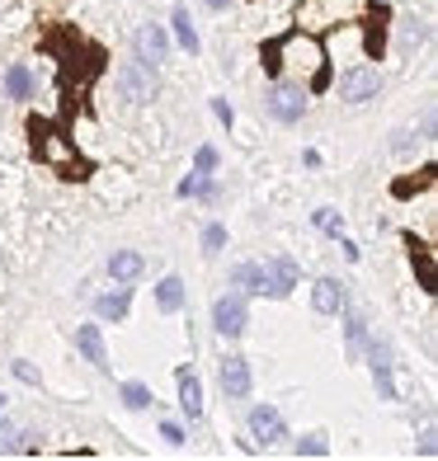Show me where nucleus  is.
I'll return each instance as SVG.
<instances>
[{
	"mask_svg": "<svg viewBox=\"0 0 438 461\" xmlns=\"http://www.w3.org/2000/svg\"><path fill=\"white\" fill-rule=\"evenodd\" d=\"M264 113L274 118V122H283V128H297V122L306 118V90H302V80H274L269 86V95H264Z\"/></svg>",
	"mask_w": 438,
	"mask_h": 461,
	"instance_id": "1",
	"label": "nucleus"
},
{
	"mask_svg": "<svg viewBox=\"0 0 438 461\" xmlns=\"http://www.w3.org/2000/svg\"><path fill=\"white\" fill-rule=\"evenodd\" d=\"M213 330L222 334V339H241V334L250 330V306L241 292H226V297L213 302Z\"/></svg>",
	"mask_w": 438,
	"mask_h": 461,
	"instance_id": "2",
	"label": "nucleus"
},
{
	"mask_svg": "<svg viewBox=\"0 0 438 461\" xmlns=\"http://www.w3.org/2000/svg\"><path fill=\"white\" fill-rule=\"evenodd\" d=\"M156 90H160L156 67H146V61H128V67L118 71V95L128 99V104H151Z\"/></svg>",
	"mask_w": 438,
	"mask_h": 461,
	"instance_id": "3",
	"label": "nucleus"
},
{
	"mask_svg": "<svg viewBox=\"0 0 438 461\" xmlns=\"http://www.w3.org/2000/svg\"><path fill=\"white\" fill-rule=\"evenodd\" d=\"M264 297H292L297 292V278H302V264L292 259V255H274V259H264Z\"/></svg>",
	"mask_w": 438,
	"mask_h": 461,
	"instance_id": "4",
	"label": "nucleus"
},
{
	"mask_svg": "<svg viewBox=\"0 0 438 461\" xmlns=\"http://www.w3.org/2000/svg\"><path fill=\"white\" fill-rule=\"evenodd\" d=\"M245 429H250V443H255V447H274V443L287 438V424H283V414L274 405H250Z\"/></svg>",
	"mask_w": 438,
	"mask_h": 461,
	"instance_id": "5",
	"label": "nucleus"
},
{
	"mask_svg": "<svg viewBox=\"0 0 438 461\" xmlns=\"http://www.w3.org/2000/svg\"><path fill=\"white\" fill-rule=\"evenodd\" d=\"M382 71L378 67H349L344 76H340V99L344 104H368V99H378L382 95Z\"/></svg>",
	"mask_w": 438,
	"mask_h": 461,
	"instance_id": "6",
	"label": "nucleus"
},
{
	"mask_svg": "<svg viewBox=\"0 0 438 461\" xmlns=\"http://www.w3.org/2000/svg\"><path fill=\"white\" fill-rule=\"evenodd\" d=\"M368 367H372V386L382 401H396V376H391V344L387 339H368Z\"/></svg>",
	"mask_w": 438,
	"mask_h": 461,
	"instance_id": "7",
	"label": "nucleus"
},
{
	"mask_svg": "<svg viewBox=\"0 0 438 461\" xmlns=\"http://www.w3.org/2000/svg\"><path fill=\"white\" fill-rule=\"evenodd\" d=\"M217 382H222V395H226V401H245L250 386H255V372H250L245 358H236V353H232V358H222Z\"/></svg>",
	"mask_w": 438,
	"mask_h": 461,
	"instance_id": "8",
	"label": "nucleus"
},
{
	"mask_svg": "<svg viewBox=\"0 0 438 461\" xmlns=\"http://www.w3.org/2000/svg\"><path fill=\"white\" fill-rule=\"evenodd\" d=\"M137 61H146V67H165V61H170V33L160 24L137 29Z\"/></svg>",
	"mask_w": 438,
	"mask_h": 461,
	"instance_id": "9",
	"label": "nucleus"
},
{
	"mask_svg": "<svg viewBox=\"0 0 438 461\" xmlns=\"http://www.w3.org/2000/svg\"><path fill=\"white\" fill-rule=\"evenodd\" d=\"M344 306H349V287L340 278H316V287H311V311L316 316H340Z\"/></svg>",
	"mask_w": 438,
	"mask_h": 461,
	"instance_id": "10",
	"label": "nucleus"
},
{
	"mask_svg": "<svg viewBox=\"0 0 438 461\" xmlns=\"http://www.w3.org/2000/svg\"><path fill=\"white\" fill-rule=\"evenodd\" d=\"M76 353L90 358V367L109 372V348H104V330L99 325H76Z\"/></svg>",
	"mask_w": 438,
	"mask_h": 461,
	"instance_id": "11",
	"label": "nucleus"
},
{
	"mask_svg": "<svg viewBox=\"0 0 438 461\" xmlns=\"http://www.w3.org/2000/svg\"><path fill=\"white\" fill-rule=\"evenodd\" d=\"M128 311H132L128 283H118V287H109V292H99V297H95V316H99V321H123Z\"/></svg>",
	"mask_w": 438,
	"mask_h": 461,
	"instance_id": "12",
	"label": "nucleus"
},
{
	"mask_svg": "<svg viewBox=\"0 0 438 461\" xmlns=\"http://www.w3.org/2000/svg\"><path fill=\"white\" fill-rule=\"evenodd\" d=\"M179 410H184L189 424H198V419H203V382H198L189 367H179Z\"/></svg>",
	"mask_w": 438,
	"mask_h": 461,
	"instance_id": "13",
	"label": "nucleus"
},
{
	"mask_svg": "<svg viewBox=\"0 0 438 461\" xmlns=\"http://www.w3.org/2000/svg\"><path fill=\"white\" fill-rule=\"evenodd\" d=\"M226 283H232V292H241V297H264V268L260 264H232V274H226Z\"/></svg>",
	"mask_w": 438,
	"mask_h": 461,
	"instance_id": "14",
	"label": "nucleus"
},
{
	"mask_svg": "<svg viewBox=\"0 0 438 461\" xmlns=\"http://www.w3.org/2000/svg\"><path fill=\"white\" fill-rule=\"evenodd\" d=\"M146 274V259L137 255V249H114L109 255V278L114 283H137Z\"/></svg>",
	"mask_w": 438,
	"mask_h": 461,
	"instance_id": "15",
	"label": "nucleus"
},
{
	"mask_svg": "<svg viewBox=\"0 0 438 461\" xmlns=\"http://www.w3.org/2000/svg\"><path fill=\"white\" fill-rule=\"evenodd\" d=\"M184 302H189V292H184V278H160L156 283V306L165 311V316H179V311H184Z\"/></svg>",
	"mask_w": 438,
	"mask_h": 461,
	"instance_id": "16",
	"label": "nucleus"
},
{
	"mask_svg": "<svg viewBox=\"0 0 438 461\" xmlns=\"http://www.w3.org/2000/svg\"><path fill=\"white\" fill-rule=\"evenodd\" d=\"M5 95H10V99H19V104L33 99V95H38L33 71H29V67H19V61H14V67H5Z\"/></svg>",
	"mask_w": 438,
	"mask_h": 461,
	"instance_id": "17",
	"label": "nucleus"
},
{
	"mask_svg": "<svg viewBox=\"0 0 438 461\" xmlns=\"http://www.w3.org/2000/svg\"><path fill=\"white\" fill-rule=\"evenodd\" d=\"M170 29H175V43H179L184 52H189V57H198V48H203V43H198V29H194V19H189V10H184V5L175 10Z\"/></svg>",
	"mask_w": 438,
	"mask_h": 461,
	"instance_id": "18",
	"label": "nucleus"
},
{
	"mask_svg": "<svg viewBox=\"0 0 438 461\" xmlns=\"http://www.w3.org/2000/svg\"><path fill=\"white\" fill-rule=\"evenodd\" d=\"M344 316V344H349V353H363V344H368V321L359 316V311H340Z\"/></svg>",
	"mask_w": 438,
	"mask_h": 461,
	"instance_id": "19",
	"label": "nucleus"
},
{
	"mask_svg": "<svg viewBox=\"0 0 438 461\" xmlns=\"http://www.w3.org/2000/svg\"><path fill=\"white\" fill-rule=\"evenodd\" d=\"M179 198H207V203H213V198H217V184H213V175L194 170L189 179H179Z\"/></svg>",
	"mask_w": 438,
	"mask_h": 461,
	"instance_id": "20",
	"label": "nucleus"
},
{
	"mask_svg": "<svg viewBox=\"0 0 438 461\" xmlns=\"http://www.w3.org/2000/svg\"><path fill=\"white\" fill-rule=\"evenodd\" d=\"M123 405H128V410H151L156 405V391L151 386H146V382H123Z\"/></svg>",
	"mask_w": 438,
	"mask_h": 461,
	"instance_id": "21",
	"label": "nucleus"
},
{
	"mask_svg": "<svg viewBox=\"0 0 438 461\" xmlns=\"http://www.w3.org/2000/svg\"><path fill=\"white\" fill-rule=\"evenodd\" d=\"M311 226H316L321 236H340V230H344V217L335 212V207H316V212H311Z\"/></svg>",
	"mask_w": 438,
	"mask_h": 461,
	"instance_id": "22",
	"label": "nucleus"
},
{
	"mask_svg": "<svg viewBox=\"0 0 438 461\" xmlns=\"http://www.w3.org/2000/svg\"><path fill=\"white\" fill-rule=\"evenodd\" d=\"M415 146H420V132H415V128H396L391 132V156H415Z\"/></svg>",
	"mask_w": 438,
	"mask_h": 461,
	"instance_id": "23",
	"label": "nucleus"
},
{
	"mask_svg": "<svg viewBox=\"0 0 438 461\" xmlns=\"http://www.w3.org/2000/svg\"><path fill=\"white\" fill-rule=\"evenodd\" d=\"M292 452L297 456H330V443H325V433H306V438L292 443Z\"/></svg>",
	"mask_w": 438,
	"mask_h": 461,
	"instance_id": "24",
	"label": "nucleus"
},
{
	"mask_svg": "<svg viewBox=\"0 0 438 461\" xmlns=\"http://www.w3.org/2000/svg\"><path fill=\"white\" fill-rule=\"evenodd\" d=\"M203 249H207V255H222V249H226V226L222 221L203 226Z\"/></svg>",
	"mask_w": 438,
	"mask_h": 461,
	"instance_id": "25",
	"label": "nucleus"
},
{
	"mask_svg": "<svg viewBox=\"0 0 438 461\" xmlns=\"http://www.w3.org/2000/svg\"><path fill=\"white\" fill-rule=\"evenodd\" d=\"M429 38V24H406V33H401V52H415Z\"/></svg>",
	"mask_w": 438,
	"mask_h": 461,
	"instance_id": "26",
	"label": "nucleus"
},
{
	"mask_svg": "<svg viewBox=\"0 0 438 461\" xmlns=\"http://www.w3.org/2000/svg\"><path fill=\"white\" fill-rule=\"evenodd\" d=\"M194 170H203V175L217 170V146H198V151H194Z\"/></svg>",
	"mask_w": 438,
	"mask_h": 461,
	"instance_id": "27",
	"label": "nucleus"
},
{
	"mask_svg": "<svg viewBox=\"0 0 438 461\" xmlns=\"http://www.w3.org/2000/svg\"><path fill=\"white\" fill-rule=\"evenodd\" d=\"M14 438H19V429L0 414V456H14Z\"/></svg>",
	"mask_w": 438,
	"mask_h": 461,
	"instance_id": "28",
	"label": "nucleus"
},
{
	"mask_svg": "<svg viewBox=\"0 0 438 461\" xmlns=\"http://www.w3.org/2000/svg\"><path fill=\"white\" fill-rule=\"evenodd\" d=\"M10 372H14L24 386H38V367H33L29 358H14V363H10Z\"/></svg>",
	"mask_w": 438,
	"mask_h": 461,
	"instance_id": "29",
	"label": "nucleus"
},
{
	"mask_svg": "<svg viewBox=\"0 0 438 461\" xmlns=\"http://www.w3.org/2000/svg\"><path fill=\"white\" fill-rule=\"evenodd\" d=\"M160 438H165V443H184V438H189V433H184V424H175V419H165V424H160Z\"/></svg>",
	"mask_w": 438,
	"mask_h": 461,
	"instance_id": "30",
	"label": "nucleus"
},
{
	"mask_svg": "<svg viewBox=\"0 0 438 461\" xmlns=\"http://www.w3.org/2000/svg\"><path fill=\"white\" fill-rule=\"evenodd\" d=\"M213 118L222 122V128H232V122H236V109H232L226 99H213Z\"/></svg>",
	"mask_w": 438,
	"mask_h": 461,
	"instance_id": "31",
	"label": "nucleus"
},
{
	"mask_svg": "<svg viewBox=\"0 0 438 461\" xmlns=\"http://www.w3.org/2000/svg\"><path fill=\"white\" fill-rule=\"evenodd\" d=\"M203 5H207V10H217V14H222V10H232V5H236V0H203Z\"/></svg>",
	"mask_w": 438,
	"mask_h": 461,
	"instance_id": "32",
	"label": "nucleus"
},
{
	"mask_svg": "<svg viewBox=\"0 0 438 461\" xmlns=\"http://www.w3.org/2000/svg\"><path fill=\"white\" fill-rule=\"evenodd\" d=\"M5 405H10V401H5V395H0V414H5Z\"/></svg>",
	"mask_w": 438,
	"mask_h": 461,
	"instance_id": "33",
	"label": "nucleus"
}]
</instances>
